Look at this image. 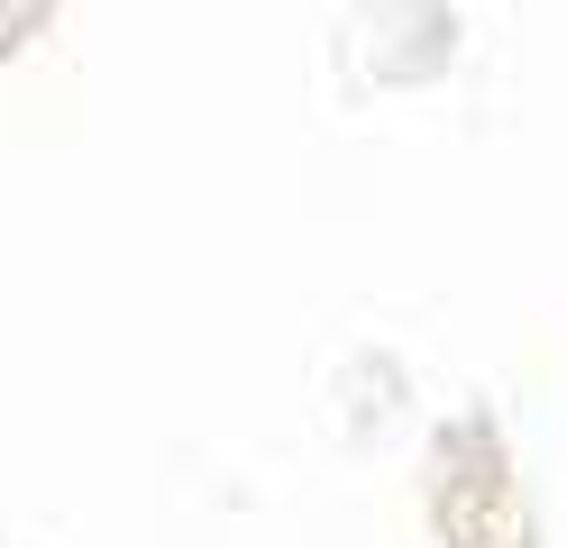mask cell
Wrapping results in <instances>:
<instances>
[]
</instances>
